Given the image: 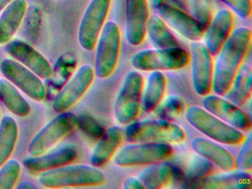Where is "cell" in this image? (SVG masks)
Instances as JSON below:
<instances>
[{"label":"cell","mask_w":252,"mask_h":189,"mask_svg":"<svg viewBox=\"0 0 252 189\" xmlns=\"http://www.w3.org/2000/svg\"><path fill=\"white\" fill-rule=\"evenodd\" d=\"M228 6L236 15L243 19L252 16V0H220Z\"/></svg>","instance_id":"obj_36"},{"label":"cell","mask_w":252,"mask_h":189,"mask_svg":"<svg viewBox=\"0 0 252 189\" xmlns=\"http://www.w3.org/2000/svg\"><path fill=\"white\" fill-rule=\"evenodd\" d=\"M94 72L98 78H108L114 72L121 47L120 29L114 22L104 24L97 41Z\"/></svg>","instance_id":"obj_8"},{"label":"cell","mask_w":252,"mask_h":189,"mask_svg":"<svg viewBox=\"0 0 252 189\" xmlns=\"http://www.w3.org/2000/svg\"><path fill=\"white\" fill-rule=\"evenodd\" d=\"M105 175L97 167L66 165L40 173L39 182L48 189L93 187L105 183Z\"/></svg>","instance_id":"obj_2"},{"label":"cell","mask_w":252,"mask_h":189,"mask_svg":"<svg viewBox=\"0 0 252 189\" xmlns=\"http://www.w3.org/2000/svg\"><path fill=\"white\" fill-rule=\"evenodd\" d=\"M21 172V165L15 159H8L0 167V189H11L15 186Z\"/></svg>","instance_id":"obj_31"},{"label":"cell","mask_w":252,"mask_h":189,"mask_svg":"<svg viewBox=\"0 0 252 189\" xmlns=\"http://www.w3.org/2000/svg\"><path fill=\"white\" fill-rule=\"evenodd\" d=\"M77 127V116L72 112H60L49 121L32 139L28 152L31 156L47 153L60 140Z\"/></svg>","instance_id":"obj_9"},{"label":"cell","mask_w":252,"mask_h":189,"mask_svg":"<svg viewBox=\"0 0 252 189\" xmlns=\"http://www.w3.org/2000/svg\"><path fill=\"white\" fill-rule=\"evenodd\" d=\"M190 16L206 29L212 19V9L209 0H189Z\"/></svg>","instance_id":"obj_33"},{"label":"cell","mask_w":252,"mask_h":189,"mask_svg":"<svg viewBox=\"0 0 252 189\" xmlns=\"http://www.w3.org/2000/svg\"><path fill=\"white\" fill-rule=\"evenodd\" d=\"M125 137L129 143H180L185 140L181 127L166 120L132 122L126 127Z\"/></svg>","instance_id":"obj_3"},{"label":"cell","mask_w":252,"mask_h":189,"mask_svg":"<svg viewBox=\"0 0 252 189\" xmlns=\"http://www.w3.org/2000/svg\"><path fill=\"white\" fill-rule=\"evenodd\" d=\"M149 1H150L153 7L156 9L158 8L162 4L164 3V0H149Z\"/></svg>","instance_id":"obj_39"},{"label":"cell","mask_w":252,"mask_h":189,"mask_svg":"<svg viewBox=\"0 0 252 189\" xmlns=\"http://www.w3.org/2000/svg\"><path fill=\"white\" fill-rule=\"evenodd\" d=\"M146 33L148 35L152 45L156 49L180 47L178 40L168 29L163 19L158 15L149 17Z\"/></svg>","instance_id":"obj_26"},{"label":"cell","mask_w":252,"mask_h":189,"mask_svg":"<svg viewBox=\"0 0 252 189\" xmlns=\"http://www.w3.org/2000/svg\"><path fill=\"white\" fill-rule=\"evenodd\" d=\"M78 156L73 146H65L50 154L30 156L23 159V165L33 173H42L72 163Z\"/></svg>","instance_id":"obj_19"},{"label":"cell","mask_w":252,"mask_h":189,"mask_svg":"<svg viewBox=\"0 0 252 189\" xmlns=\"http://www.w3.org/2000/svg\"><path fill=\"white\" fill-rule=\"evenodd\" d=\"M185 116L191 126L215 142L234 146L243 143L246 137L240 130L200 106H189Z\"/></svg>","instance_id":"obj_4"},{"label":"cell","mask_w":252,"mask_h":189,"mask_svg":"<svg viewBox=\"0 0 252 189\" xmlns=\"http://www.w3.org/2000/svg\"><path fill=\"white\" fill-rule=\"evenodd\" d=\"M203 97L202 100L203 109L217 118L240 131H247L252 128L250 118L239 106L218 94H207Z\"/></svg>","instance_id":"obj_15"},{"label":"cell","mask_w":252,"mask_h":189,"mask_svg":"<svg viewBox=\"0 0 252 189\" xmlns=\"http://www.w3.org/2000/svg\"><path fill=\"white\" fill-rule=\"evenodd\" d=\"M18 126L12 117H4L0 122V167L9 159L18 138Z\"/></svg>","instance_id":"obj_30"},{"label":"cell","mask_w":252,"mask_h":189,"mask_svg":"<svg viewBox=\"0 0 252 189\" xmlns=\"http://www.w3.org/2000/svg\"><path fill=\"white\" fill-rule=\"evenodd\" d=\"M17 189H36V186L32 184V183H29V182L25 181L22 182L18 186H17Z\"/></svg>","instance_id":"obj_38"},{"label":"cell","mask_w":252,"mask_h":189,"mask_svg":"<svg viewBox=\"0 0 252 189\" xmlns=\"http://www.w3.org/2000/svg\"><path fill=\"white\" fill-rule=\"evenodd\" d=\"M123 189H144V188L138 178L135 177H128L124 181Z\"/></svg>","instance_id":"obj_37"},{"label":"cell","mask_w":252,"mask_h":189,"mask_svg":"<svg viewBox=\"0 0 252 189\" xmlns=\"http://www.w3.org/2000/svg\"><path fill=\"white\" fill-rule=\"evenodd\" d=\"M0 71L8 81L35 101L41 102L46 96V89L39 76L20 62L5 59L0 63Z\"/></svg>","instance_id":"obj_11"},{"label":"cell","mask_w":252,"mask_h":189,"mask_svg":"<svg viewBox=\"0 0 252 189\" xmlns=\"http://www.w3.org/2000/svg\"><path fill=\"white\" fill-rule=\"evenodd\" d=\"M252 31L246 27L236 28L218 52L214 63L212 90L225 95L250 48Z\"/></svg>","instance_id":"obj_1"},{"label":"cell","mask_w":252,"mask_h":189,"mask_svg":"<svg viewBox=\"0 0 252 189\" xmlns=\"http://www.w3.org/2000/svg\"><path fill=\"white\" fill-rule=\"evenodd\" d=\"M173 154L169 143H132L116 152L114 162L125 168L149 165L170 159Z\"/></svg>","instance_id":"obj_7"},{"label":"cell","mask_w":252,"mask_h":189,"mask_svg":"<svg viewBox=\"0 0 252 189\" xmlns=\"http://www.w3.org/2000/svg\"><path fill=\"white\" fill-rule=\"evenodd\" d=\"M172 177V167L163 161L149 165L140 173L138 178L144 189H159L166 186Z\"/></svg>","instance_id":"obj_28"},{"label":"cell","mask_w":252,"mask_h":189,"mask_svg":"<svg viewBox=\"0 0 252 189\" xmlns=\"http://www.w3.org/2000/svg\"><path fill=\"white\" fill-rule=\"evenodd\" d=\"M193 150L210 160L223 171L236 169L234 157L220 145L203 137H195L191 143Z\"/></svg>","instance_id":"obj_20"},{"label":"cell","mask_w":252,"mask_h":189,"mask_svg":"<svg viewBox=\"0 0 252 189\" xmlns=\"http://www.w3.org/2000/svg\"><path fill=\"white\" fill-rule=\"evenodd\" d=\"M26 0H14L2 10L0 16V44L12 40L18 31L27 11Z\"/></svg>","instance_id":"obj_22"},{"label":"cell","mask_w":252,"mask_h":189,"mask_svg":"<svg viewBox=\"0 0 252 189\" xmlns=\"http://www.w3.org/2000/svg\"><path fill=\"white\" fill-rule=\"evenodd\" d=\"M215 166L209 159L200 155H194L190 159L184 176V187L200 188L203 179L214 174Z\"/></svg>","instance_id":"obj_29"},{"label":"cell","mask_w":252,"mask_h":189,"mask_svg":"<svg viewBox=\"0 0 252 189\" xmlns=\"http://www.w3.org/2000/svg\"><path fill=\"white\" fill-rule=\"evenodd\" d=\"M166 79L160 71H152L143 88L141 103L147 113L154 112L163 100L166 92Z\"/></svg>","instance_id":"obj_24"},{"label":"cell","mask_w":252,"mask_h":189,"mask_svg":"<svg viewBox=\"0 0 252 189\" xmlns=\"http://www.w3.org/2000/svg\"><path fill=\"white\" fill-rule=\"evenodd\" d=\"M94 78V67L89 64L82 65L56 96L53 101L54 110L60 113L73 107L88 91Z\"/></svg>","instance_id":"obj_13"},{"label":"cell","mask_w":252,"mask_h":189,"mask_svg":"<svg viewBox=\"0 0 252 189\" xmlns=\"http://www.w3.org/2000/svg\"><path fill=\"white\" fill-rule=\"evenodd\" d=\"M13 1L14 0H0V12L2 11L3 9Z\"/></svg>","instance_id":"obj_40"},{"label":"cell","mask_w":252,"mask_h":189,"mask_svg":"<svg viewBox=\"0 0 252 189\" xmlns=\"http://www.w3.org/2000/svg\"><path fill=\"white\" fill-rule=\"evenodd\" d=\"M77 126L94 140H98L105 131L104 127L96 120L88 115L77 117Z\"/></svg>","instance_id":"obj_35"},{"label":"cell","mask_w":252,"mask_h":189,"mask_svg":"<svg viewBox=\"0 0 252 189\" xmlns=\"http://www.w3.org/2000/svg\"><path fill=\"white\" fill-rule=\"evenodd\" d=\"M7 53L36 74L41 79H48L54 69L48 59L31 44L21 40H11L5 47Z\"/></svg>","instance_id":"obj_14"},{"label":"cell","mask_w":252,"mask_h":189,"mask_svg":"<svg viewBox=\"0 0 252 189\" xmlns=\"http://www.w3.org/2000/svg\"><path fill=\"white\" fill-rule=\"evenodd\" d=\"M159 16L172 27L178 33L190 41H200L203 38L205 29L192 16L180 9L162 4L158 8Z\"/></svg>","instance_id":"obj_16"},{"label":"cell","mask_w":252,"mask_h":189,"mask_svg":"<svg viewBox=\"0 0 252 189\" xmlns=\"http://www.w3.org/2000/svg\"><path fill=\"white\" fill-rule=\"evenodd\" d=\"M0 118H1V109H0Z\"/></svg>","instance_id":"obj_41"},{"label":"cell","mask_w":252,"mask_h":189,"mask_svg":"<svg viewBox=\"0 0 252 189\" xmlns=\"http://www.w3.org/2000/svg\"><path fill=\"white\" fill-rule=\"evenodd\" d=\"M111 0H91L79 25L78 40L84 50L92 51L105 24Z\"/></svg>","instance_id":"obj_10"},{"label":"cell","mask_w":252,"mask_h":189,"mask_svg":"<svg viewBox=\"0 0 252 189\" xmlns=\"http://www.w3.org/2000/svg\"><path fill=\"white\" fill-rule=\"evenodd\" d=\"M122 139L123 134L119 127L112 126L105 130L91 154V165L97 168L106 165L116 155L122 144Z\"/></svg>","instance_id":"obj_21"},{"label":"cell","mask_w":252,"mask_h":189,"mask_svg":"<svg viewBox=\"0 0 252 189\" xmlns=\"http://www.w3.org/2000/svg\"><path fill=\"white\" fill-rule=\"evenodd\" d=\"M242 143L241 149L234 159L236 168L240 171L251 172L252 170V137L251 133L245 137Z\"/></svg>","instance_id":"obj_34"},{"label":"cell","mask_w":252,"mask_h":189,"mask_svg":"<svg viewBox=\"0 0 252 189\" xmlns=\"http://www.w3.org/2000/svg\"><path fill=\"white\" fill-rule=\"evenodd\" d=\"M149 17L147 0H126L125 35L130 45L138 46L144 41Z\"/></svg>","instance_id":"obj_18"},{"label":"cell","mask_w":252,"mask_h":189,"mask_svg":"<svg viewBox=\"0 0 252 189\" xmlns=\"http://www.w3.org/2000/svg\"><path fill=\"white\" fill-rule=\"evenodd\" d=\"M189 62V53L181 47L141 50L131 58L134 68L147 72L182 69Z\"/></svg>","instance_id":"obj_6"},{"label":"cell","mask_w":252,"mask_h":189,"mask_svg":"<svg viewBox=\"0 0 252 189\" xmlns=\"http://www.w3.org/2000/svg\"><path fill=\"white\" fill-rule=\"evenodd\" d=\"M144 78L140 72L130 71L124 78L113 106L115 118L128 125L138 117L141 107Z\"/></svg>","instance_id":"obj_5"},{"label":"cell","mask_w":252,"mask_h":189,"mask_svg":"<svg viewBox=\"0 0 252 189\" xmlns=\"http://www.w3.org/2000/svg\"><path fill=\"white\" fill-rule=\"evenodd\" d=\"M0 100L7 109L18 117H26L32 111L30 104L8 80L0 79Z\"/></svg>","instance_id":"obj_27"},{"label":"cell","mask_w":252,"mask_h":189,"mask_svg":"<svg viewBox=\"0 0 252 189\" xmlns=\"http://www.w3.org/2000/svg\"><path fill=\"white\" fill-rule=\"evenodd\" d=\"M252 187V175L240 170L211 174L203 179L200 184L201 189H250Z\"/></svg>","instance_id":"obj_23"},{"label":"cell","mask_w":252,"mask_h":189,"mask_svg":"<svg viewBox=\"0 0 252 189\" xmlns=\"http://www.w3.org/2000/svg\"><path fill=\"white\" fill-rule=\"evenodd\" d=\"M185 108L184 100L177 95L169 96L162 103L159 109L160 119L172 121L178 118Z\"/></svg>","instance_id":"obj_32"},{"label":"cell","mask_w":252,"mask_h":189,"mask_svg":"<svg viewBox=\"0 0 252 189\" xmlns=\"http://www.w3.org/2000/svg\"><path fill=\"white\" fill-rule=\"evenodd\" d=\"M234 18L227 9L218 10L205 29L203 43L212 56H216L233 31Z\"/></svg>","instance_id":"obj_17"},{"label":"cell","mask_w":252,"mask_h":189,"mask_svg":"<svg viewBox=\"0 0 252 189\" xmlns=\"http://www.w3.org/2000/svg\"><path fill=\"white\" fill-rule=\"evenodd\" d=\"M189 48L193 87L199 95H207L212 90L214 72L212 56L204 44L199 41H191Z\"/></svg>","instance_id":"obj_12"},{"label":"cell","mask_w":252,"mask_h":189,"mask_svg":"<svg viewBox=\"0 0 252 189\" xmlns=\"http://www.w3.org/2000/svg\"><path fill=\"white\" fill-rule=\"evenodd\" d=\"M252 67L242 63L231 87L225 94V98L237 106H243L252 96Z\"/></svg>","instance_id":"obj_25"}]
</instances>
